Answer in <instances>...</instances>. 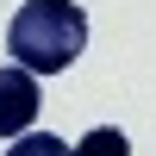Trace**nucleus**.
Returning <instances> with one entry per match:
<instances>
[{"instance_id": "obj_1", "label": "nucleus", "mask_w": 156, "mask_h": 156, "mask_svg": "<svg viewBox=\"0 0 156 156\" xmlns=\"http://www.w3.org/2000/svg\"><path fill=\"white\" fill-rule=\"evenodd\" d=\"M6 50L31 75H62L87 50V12L75 0H25L6 25Z\"/></svg>"}, {"instance_id": "obj_2", "label": "nucleus", "mask_w": 156, "mask_h": 156, "mask_svg": "<svg viewBox=\"0 0 156 156\" xmlns=\"http://www.w3.org/2000/svg\"><path fill=\"white\" fill-rule=\"evenodd\" d=\"M37 112H44V100H37V75L19 69V62H6V69H0V137L19 144V137L31 131Z\"/></svg>"}, {"instance_id": "obj_3", "label": "nucleus", "mask_w": 156, "mask_h": 156, "mask_svg": "<svg viewBox=\"0 0 156 156\" xmlns=\"http://www.w3.org/2000/svg\"><path fill=\"white\" fill-rule=\"evenodd\" d=\"M75 156H131V137L119 125H94V131L75 144Z\"/></svg>"}, {"instance_id": "obj_4", "label": "nucleus", "mask_w": 156, "mask_h": 156, "mask_svg": "<svg viewBox=\"0 0 156 156\" xmlns=\"http://www.w3.org/2000/svg\"><path fill=\"white\" fill-rule=\"evenodd\" d=\"M6 156H75V150L62 144V137H50V131H25V137H19Z\"/></svg>"}]
</instances>
